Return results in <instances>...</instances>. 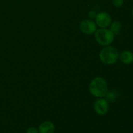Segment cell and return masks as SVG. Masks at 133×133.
Returning a JSON list of instances; mask_svg holds the SVG:
<instances>
[{
	"mask_svg": "<svg viewBox=\"0 0 133 133\" xmlns=\"http://www.w3.org/2000/svg\"><path fill=\"white\" fill-rule=\"evenodd\" d=\"M99 60L102 63L112 65L117 62L119 58V52L117 48L111 45H107L100 51Z\"/></svg>",
	"mask_w": 133,
	"mask_h": 133,
	"instance_id": "cell-2",
	"label": "cell"
},
{
	"mask_svg": "<svg viewBox=\"0 0 133 133\" xmlns=\"http://www.w3.org/2000/svg\"><path fill=\"white\" fill-rule=\"evenodd\" d=\"M38 129L39 133H54L55 131V126L53 122L45 121L39 125Z\"/></svg>",
	"mask_w": 133,
	"mask_h": 133,
	"instance_id": "cell-7",
	"label": "cell"
},
{
	"mask_svg": "<svg viewBox=\"0 0 133 133\" xmlns=\"http://www.w3.org/2000/svg\"><path fill=\"white\" fill-rule=\"evenodd\" d=\"M96 14L97 13L94 11H90L89 12V17L90 18V19H95L96 16Z\"/></svg>",
	"mask_w": 133,
	"mask_h": 133,
	"instance_id": "cell-13",
	"label": "cell"
},
{
	"mask_svg": "<svg viewBox=\"0 0 133 133\" xmlns=\"http://www.w3.org/2000/svg\"><path fill=\"white\" fill-rule=\"evenodd\" d=\"M119 58L125 64H131L133 63V53L128 50L123 51L119 54Z\"/></svg>",
	"mask_w": 133,
	"mask_h": 133,
	"instance_id": "cell-8",
	"label": "cell"
},
{
	"mask_svg": "<svg viewBox=\"0 0 133 133\" xmlns=\"http://www.w3.org/2000/svg\"><path fill=\"white\" fill-rule=\"evenodd\" d=\"M132 18H133V9H132Z\"/></svg>",
	"mask_w": 133,
	"mask_h": 133,
	"instance_id": "cell-14",
	"label": "cell"
},
{
	"mask_svg": "<svg viewBox=\"0 0 133 133\" xmlns=\"http://www.w3.org/2000/svg\"><path fill=\"white\" fill-rule=\"evenodd\" d=\"M95 22L100 28H107L112 23V17L106 12H101L96 14Z\"/></svg>",
	"mask_w": 133,
	"mask_h": 133,
	"instance_id": "cell-5",
	"label": "cell"
},
{
	"mask_svg": "<svg viewBox=\"0 0 133 133\" xmlns=\"http://www.w3.org/2000/svg\"><path fill=\"white\" fill-rule=\"evenodd\" d=\"M94 108L96 113L100 116H105L109 110V104L107 99L99 97L95 101Z\"/></svg>",
	"mask_w": 133,
	"mask_h": 133,
	"instance_id": "cell-6",
	"label": "cell"
},
{
	"mask_svg": "<svg viewBox=\"0 0 133 133\" xmlns=\"http://www.w3.org/2000/svg\"><path fill=\"white\" fill-rule=\"evenodd\" d=\"M112 2L113 5H114L115 7L116 8H120L123 6V0H112Z\"/></svg>",
	"mask_w": 133,
	"mask_h": 133,
	"instance_id": "cell-11",
	"label": "cell"
},
{
	"mask_svg": "<svg viewBox=\"0 0 133 133\" xmlns=\"http://www.w3.org/2000/svg\"><path fill=\"white\" fill-rule=\"evenodd\" d=\"M79 29L83 33L87 35H92L97 31V25L92 19H86L81 22Z\"/></svg>",
	"mask_w": 133,
	"mask_h": 133,
	"instance_id": "cell-4",
	"label": "cell"
},
{
	"mask_svg": "<svg viewBox=\"0 0 133 133\" xmlns=\"http://www.w3.org/2000/svg\"><path fill=\"white\" fill-rule=\"evenodd\" d=\"M27 133H39L38 129L35 127H30L27 129Z\"/></svg>",
	"mask_w": 133,
	"mask_h": 133,
	"instance_id": "cell-12",
	"label": "cell"
},
{
	"mask_svg": "<svg viewBox=\"0 0 133 133\" xmlns=\"http://www.w3.org/2000/svg\"><path fill=\"white\" fill-rule=\"evenodd\" d=\"M94 37L96 42L102 46L110 45L114 42L115 35L107 28H100L97 29L94 33Z\"/></svg>",
	"mask_w": 133,
	"mask_h": 133,
	"instance_id": "cell-3",
	"label": "cell"
},
{
	"mask_svg": "<svg viewBox=\"0 0 133 133\" xmlns=\"http://www.w3.org/2000/svg\"><path fill=\"white\" fill-rule=\"evenodd\" d=\"M105 97H107V100L112 101V102H114V101H115L116 99L117 98V95L116 94L114 91H110V92L108 91L107 94H106Z\"/></svg>",
	"mask_w": 133,
	"mask_h": 133,
	"instance_id": "cell-10",
	"label": "cell"
},
{
	"mask_svg": "<svg viewBox=\"0 0 133 133\" xmlns=\"http://www.w3.org/2000/svg\"><path fill=\"white\" fill-rule=\"evenodd\" d=\"M89 91L96 97H105L108 92V84L106 80L102 77H96L89 84Z\"/></svg>",
	"mask_w": 133,
	"mask_h": 133,
	"instance_id": "cell-1",
	"label": "cell"
},
{
	"mask_svg": "<svg viewBox=\"0 0 133 133\" xmlns=\"http://www.w3.org/2000/svg\"><path fill=\"white\" fill-rule=\"evenodd\" d=\"M122 29V23L119 21H114L110 25V30L114 34V35H119Z\"/></svg>",
	"mask_w": 133,
	"mask_h": 133,
	"instance_id": "cell-9",
	"label": "cell"
}]
</instances>
